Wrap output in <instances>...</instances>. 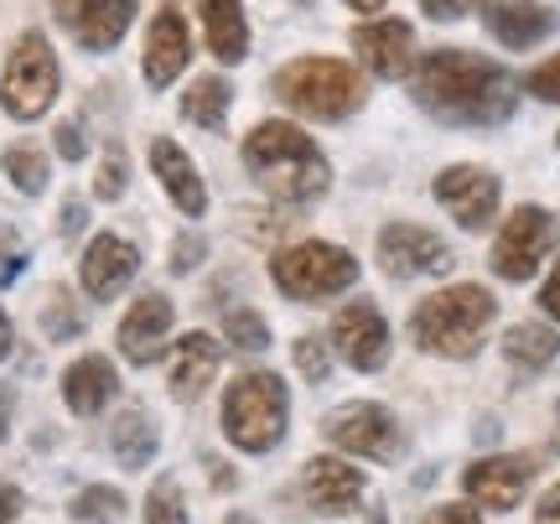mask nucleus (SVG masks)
Returning a JSON list of instances; mask_svg holds the SVG:
<instances>
[{"label":"nucleus","mask_w":560,"mask_h":524,"mask_svg":"<svg viewBox=\"0 0 560 524\" xmlns=\"http://www.w3.org/2000/svg\"><path fill=\"white\" fill-rule=\"evenodd\" d=\"M166 333H172V302L151 291V296H140L130 312H125L120 323V348L130 363H156L161 348H166Z\"/></svg>","instance_id":"obj_20"},{"label":"nucleus","mask_w":560,"mask_h":524,"mask_svg":"<svg viewBox=\"0 0 560 524\" xmlns=\"http://www.w3.org/2000/svg\"><path fill=\"white\" fill-rule=\"evenodd\" d=\"M482 21H488V32H493L503 47H514V53L545 42L560 26L556 11H545V5H535V0H493V5L482 11Z\"/></svg>","instance_id":"obj_21"},{"label":"nucleus","mask_w":560,"mask_h":524,"mask_svg":"<svg viewBox=\"0 0 560 524\" xmlns=\"http://www.w3.org/2000/svg\"><path fill=\"white\" fill-rule=\"evenodd\" d=\"M425 524H482V520H478V509L472 504H441V509L425 514Z\"/></svg>","instance_id":"obj_39"},{"label":"nucleus","mask_w":560,"mask_h":524,"mask_svg":"<svg viewBox=\"0 0 560 524\" xmlns=\"http://www.w3.org/2000/svg\"><path fill=\"white\" fill-rule=\"evenodd\" d=\"M556 421H560V410H556ZM556 452H560V431H556Z\"/></svg>","instance_id":"obj_49"},{"label":"nucleus","mask_w":560,"mask_h":524,"mask_svg":"<svg viewBox=\"0 0 560 524\" xmlns=\"http://www.w3.org/2000/svg\"><path fill=\"white\" fill-rule=\"evenodd\" d=\"M296 369H301V380H312V384L327 380V374H332L327 343H322V338H301V343H296Z\"/></svg>","instance_id":"obj_34"},{"label":"nucleus","mask_w":560,"mask_h":524,"mask_svg":"<svg viewBox=\"0 0 560 524\" xmlns=\"http://www.w3.org/2000/svg\"><path fill=\"white\" fill-rule=\"evenodd\" d=\"M58 58H52V42L42 32H21L11 58H5V83H0V104L11 120H42L52 100H58Z\"/></svg>","instance_id":"obj_6"},{"label":"nucleus","mask_w":560,"mask_h":524,"mask_svg":"<svg viewBox=\"0 0 560 524\" xmlns=\"http://www.w3.org/2000/svg\"><path fill=\"white\" fill-rule=\"evenodd\" d=\"M332 348L353 363L359 374H380L389 363V323L380 317L374 302H348L332 323Z\"/></svg>","instance_id":"obj_13"},{"label":"nucleus","mask_w":560,"mask_h":524,"mask_svg":"<svg viewBox=\"0 0 560 524\" xmlns=\"http://www.w3.org/2000/svg\"><path fill=\"white\" fill-rule=\"evenodd\" d=\"M276 100L285 109H296L306 120H348L369 89H363V73L342 58H296L276 73Z\"/></svg>","instance_id":"obj_4"},{"label":"nucleus","mask_w":560,"mask_h":524,"mask_svg":"<svg viewBox=\"0 0 560 524\" xmlns=\"http://www.w3.org/2000/svg\"><path fill=\"white\" fill-rule=\"evenodd\" d=\"M348 11H359V16H374V11H384V0H342Z\"/></svg>","instance_id":"obj_45"},{"label":"nucleus","mask_w":560,"mask_h":524,"mask_svg":"<svg viewBox=\"0 0 560 524\" xmlns=\"http://www.w3.org/2000/svg\"><path fill=\"white\" fill-rule=\"evenodd\" d=\"M145 524H187L177 478H156V488L145 493Z\"/></svg>","instance_id":"obj_31"},{"label":"nucleus","mask_w":560,"mask_h":524,"mask_svg":"<svg viewBox=\"0 0 560 524\" xmlns=\"http://www.w3.org/2000/svg\"><path fill=\"white\" fill-rule=\"evenodd\" d=\"M5 410H11V384H0V436H5Z\"/></svg>","instance_id":"obj_47"},{"label":"nucleus","mask_w":560,"mask_h":524,"mask_svg":"<svg viewBox=\"0 0 560 524\" xmlns=\"http://www.w3.org/2000/svg\"><path fill=\"white\" fill-rule=\"evenodd\" d=\"M229 83L219 79V73H208V79H192V89H187V100H182V120L202 125V130H223V120H229Z\"/></svg>","instance_id":"obj_27"},{"label":"nucleus","mask_w":560,"mask_h":524,"mask_svg":"<svg viewBox=\"0 0 560 524\" xmlns=\"http://www.w3.org/2000/svg\"><path fill=\"white\" fill-rule=\"evenodd\" d=\"M540 306H545V317H550V323H560V265L550 270V281L540 286Z\"/></svg>","instance_id":"obj_40"},{"label":"nucleus","mask_w":560,"mask_h":524,"mask_svg":"<svg viewBox=\"0 0 560 524\" xmlns=\"http://www.w3.org/2000/svg\"><path fill=\"white\" fill-rule=\"evenodd\" d=\"M524 89H529L540 104H560V58H545L540 68L524 79Z\"/></svg>","instance_id":"obj_35"},{"label":"nucleus","mask_w":560,"mask_h":524,"mask_svg":"<svg viewBox=\"0 0 560 524\" xmlns=\"http://www.w3.org/2000/svg\"><path fill=\"white\" fill-rule=\"evenodd\" d=\"M219 363H223V348L208 333H187L177 343V353H172V395L177 400H198L202 389L213 384Z\"/></svg>","instance_id":"obj_23"},{"label":"nucleus","mask_w":560,"mask_h":524,"mask_svg":"<svg viewBox=\"0 0 560 524\" xmlns=\"http://www.w3.org/2000/svg\"><path fill=\"white\" fill-rule=\"evenodd\" d=\"M499 177L482 172V166H446L436 177V202L462 223V229H488L499 213Z\"/></svg>","instance_id":"obj_12"},{"label":"nucleus","mask_w":560,"mask_h":524,"mask_svg":"<svg viewBox=\"0 0 560 524\" xmlns=\"http://www.w3.org/2000/svg\"><path fill=\"white\" fill-rule=\"evenodd\" d=\"M151 172L161 177L166 198L177 202L187 219H202V213H208V187H202L198 166H192V156H187L177 141H166V136L151 141Z\"/></svg>","instance_id":"obj_19"},{"label":"nucleus","mask_w":560,"mask_h":524,"mask_svg":"<svg viewBox=\"0 0 560 524\" xmlns=\"http://www.w3.org/2000/svg\"><path fill=\"white\" fill-rule=\"evenodd\" d=\"M192 58V37H187V21L177 16V5H161L151 32H145V83L151 89H166L177 83V73Z\"/></svg>","instance_id":"obj_17"},{"label":"nucleus","mask_w":560,"mask_h":524,"mask_svg":"<svg viewBox=\"0 0 560 524\" xmlns=\"http://www.w3.org/2000/svg\"><path fill=\"white\" fill-rule=\"evenodd\" d=\"M327 442L342 446V452H359V457H374V463H395L405 452V436L395 416L384 405H342L327 416Z\"/></svg>","instance_id":"obj_9"},{"label":"nucleus","mask_w":560,"mask_h":524,"mask_svg":"<svg viewBox=\"0 0 560 524\" xmlns=\"http://www.w3.org/2000/svg\"><path fill=\"white\" fill-rule=\"evenodd\" d=\"M140 270V249L130 240H120V234H94V244L83 249V291L94 296V302H115L125 286L136 281Z\"/></svg>","instance_id":"obj_16"},{"label":"nucleus","mask_w":560,"mask_h":524,"mask_svg":"<svg viewBox=\"0 0 560 524\" xmlns=\"http://www.w3.org/2000/svg\"><path fill=\"white\" fill-rule=\"evenodd\" d=\"M11 348H16V333H11V317L0 312V359H11Z\"/></svg>","instance_id":"obj_44"},{"label":"nucleus","mask_w":560,"mask_h":524,"mask_svg":"<svg viewBox=\"0 0 560 524\" xmlns=\"http://www.w3.org/2000/svg\"><path fill=\"white\" fill-rule=\"evenodd\" d=\"M380 265L395 276V281H410V276H436L452 265V249L441 244V234L420 229V223H389L380 234Z\"/></svg>","instance_id":"obj_14"},{"label":"nucleus","mask_w":560,"mask_h":524,"mask_svg":"<svg viewBox=\"0 0 560 524\" xmlns=\"http://www.w3.org/2000/svg\"><path fill=\"white\" fill-rule=\"evenodd\" d=\"M52 141H58V156H62V162H83V156H89V141H83V130L73 120H62Z\"/></svg>","instance_id":"obj_37"},{"label":"nucleus","mask_w":560,"mask_h":524,"mask_svg":"<svg viewBox=\"0 0 560 524\" xmlns=\"http://www.w3.org/2000/svg\"><path fill=\"white\" fill-rule=\"evenodd\" d=\"M120 514H125V493H120V488L94 484V488H83L79 499H73V520H83V524H115Z\"/></svg>","instance_id":"obj_30"},{"label":"nucleus","mask_w":560,"mask_h":524,"mask_svg":"<svg viewBox=\"0 0 560 524\" xmlns=\"http://www.w3.org/2000/svg\"><path fill=\"white\" fill-rule=\"evenodd\" d=\"M229 524H249V520H244V514H234V520H229Z\"/></svg>","instance_id":"obj_48"},{"label":"nucleus","mask_w":560,"mask_h":524,"mask_svg":"<svg viewBox=\"0 0 560 524\" xmlns=\"http://www.w3.org/2000/svg\"><path fill=\"white\" fill-rule=\"evenodd\" d=\"M301 5H306V0H301Z\"/></svg>","instance_id":"obj_51"},{"label":"nucleus","mask_w":560,"mask_h":524,"mask_svg":"<svg viewBox=\"0 0 560 524\" xmlns=\"http://www.w3.org/2000/svg\"><path fill=\"white\" fill-rule=\"evenodd\" d=\"M94 198H104V202L125 198V151L120 145H109V151H104L100 177H94Z\"/></svg>","instance_id":"obj_33"},{"label":"nucleus","mask_w":560,"mask_h":524,"mask_svg":"<svg viewBox=\"0 0 560 524\" xmlns=\"http://www.w3.org/2000/svg\"><path fill=\"white\" fill-rule=\"evenodd\" d=\"M83 229V202L73 198V202H62V234H79Z\"/></svg>","instance_id":"obj_43"},{"label":"nucleus","mask_w":560,"mask_h":524,"mask_svg":"<svg viewBox=\"0 0 560 524\" xmlns=\"http://www.w3.org/2000/svg\"><path fill=\"white\" fill-rule=\"evenodd\" d=\"M556 348H560V338L540 323H520L503 333V359L514 363V369H529V374L545 369V363H556Z\"/></svg>","instance_id":"obj_25"},{"label":"nucleus","mask_w":560,"mask_h":524,"mask_svg":"<svg viewBox=\"0 0 560 524\" xmlns=\"http://www.w3.org/2000/svg\"><path fill=\"white\" fill-rule=\"evenodd\" d=\"M109 446H115L120 467H145L156 457V426H151V416L145 410H125L115 421V431H109Z\"/></svg>","instance_id":"obj_26"},{"label":"nucleus","mask_w":560,"mask_h":524,"mask_svg":"<svg viewBox=\"0 0 560 524\" xmlns=\"http://www.w3.org/2000/svg\"><path fill=\"white\" fill-rule=\"evenodd\" d=\"M556 244H560L556 213L540 208V202H520L509 213V223L499 229V240H493V270L503 281H529Z\"/></svg>","instance_id":"obj_8"},{"label":"nucleus","mask_w":560,"mask_h":524,"mask_svg":"<svg viewBox=\"0 0 560 524\" xmlns=\"http://www.w3.org/2000/svg\"><path fill=\"white\" fill-rule=\"evenodd\" d=\"M202 37L213 47L219 62H244L249 58V21H244L240 0H198Z\"/></svg>","instance_id":"obj_24"},{"label":"nucleus","mask_w":560,"mask_h":524,"mask_svg":"<svg viewBox=\"0 0 560 524\" xmlns=\"http://www.w3.org/2000/svg\"><path fill=\"white\" fill-rule=\"evenodd\" d=\"M16 514H21V488L0 484V524H11Z\"/></svg>","instance_id":"obj_42"},{"label":"nucleus","mask_w":560,"mask_h":524,"mask_svg":"<svg viewBox=\"0 0 560 524\" xmlns=\"http://www.w3.org/2000/svg\"><path fill=\"white\" fill-rule=\"evenodd\" d=\"M52 16L83 53H109L136 21V0H52Z\"/></svg>","instance_id":"obj_10"},{"label":"nucleus","mask_w":560,"mask_h":524,"mask_svg":"<svg viewBox=\"0 0 560 524\" xmlns=\"http://www.w3.org/2000/svg\"><path fill=\"white\" fill-rule=\"evenodd\" d=\"M270 276H276V286L291 302H322V296H338V291L359 281V260L348 249H338V244L306 240L291 244L285 255H276Z\"/></svg>","instance_id":"obj_7"},{"label":"nucleus","mask_w":560,"mask_h":524,"mask_svg":"<svg viewBox=\"0 0 560 524\" xmlns=\"http://www.w3.org/2000/svg\"><path fill=\"white\" fill-rule=\"evenodd\" d=\"M5 260H16V255H11V229L0 223V265H5Z\"/></svg>","instance_id":"obj_46"},{"label":"nucleus","mask_w":560,"mask_h":524,"mask_svg":"<svg viewBox=\"0 0 560 524\" xmlns=\"http://www.w3.org/2000/svg\"><path fill=\"white\" fill-rule=\"evenodd\" d=\"M535 484V457L529 452H503V457H482L462 473V488L467 499L493 514H509V509L524 499V488Z\"/></svg>","instance_id":"obj_11"},{"label":"nucleus","mask_w":560,"mask_h":524,"mask_svg":"<svg viewBox=\"0 0 560 524\" xmlns=\"http://www.w3.org/2000/svg\"><path fill=\"white\" fill-rule=\"evenodd\" d=\"M285 416H291L285 384H280V374H265V369L234 380L223 395V431L244 452H270L285 436Z\"/></svg>","instance_id":"obj_5"},{"label":"nucleus","mask_w":560,"mask_h":524,"mask_svg":"<svg viewBox=\"0 0 560 524\" xmlns=\"http://www.w3.org/2000/svg\"><path fill=\"white\" fill-rule=\"evenodd\" d=\"M115 389H120V374H115V363L100 359V353L68 363V374H62V400H68L73 416H100L104 405L115 400Z\"/></svg>","instance_id":"obj_22"},{"label":"nucleus","mask_w":560,"mask_h":524,"mask_svg":"<svg viewBox=\"0 0 560 524\" xmlns=\"http://www.w3.org/2000/svg\"><path fill=\"white\" fill-rule=\"evenodd\" d=\"M42 327H47V338H79L83 333V317L79 312H73V302H68V296H62V291H52V296H47V312H42Z\"/></svg>","instance_id":"obj_32"},{"label":"nucleus","mask_w":560,"mask_h":524,"mask_svg":"<svg viewBox=\"0 0 560 524\" xmlns=\"http://www.w3.org/2000/svg\"><path fill=\"white\" fill-rule=\"evenodd\" d=\"M353 53L374 79H405L416 68V32L400 16L363 21V26H353Z\"/></svg>","instance_id":"obj_15"},{"label":"nucleus","mask_w":560,"mask_h":524,"mask_svg":"<svg viewBox=\"0 0 560 524\" xmlns=\"http://www.w3.org/2000/svg\"><path fill=\"white\" fill-rule=\"evenodd\" d=\"M359 499H363V473L353 463H342V457H312L306 463V504L317 514L338 520Z\"/></svg>","instance_id":"obj_18"},{"label":"nucleus","mask_w":560,"mask_h":524,"mask_svg":"<svg viewBox=\"0 0 560 524\" xmlns=\"http://www.w3.org/2000/svg\"><path fill=\"white\" fill-rule=\"evenodd\" d=\"M223 338H229V348H240V353H265L270 348V327H265V317L255 306H234L223 317Z\"/></svg>","instance_id":"obj_28"},{"label":"nucleus","mask_w":560,"mask_h":524,"mask_svg":"<svg viewBox=\"0 0 560 524\" xmlns=\"http://www.w3.org/2000/svg\"><path fill=\"white\" fill-rule=\"evenodd\" d=\"M5 177L16 182L26 198H37L42 187H47V156H42L32 141H21V145H11L5 151Z\"/></svg>","instance_id":"obj_29"},{"label":"nucleus","mask_w":560,"mask_h":524,"mask_svg":"<svg viewBox=\"0 0 560 524\" xmlns=\"http://www.w3.org/2000/svg\"><path fill=\"white\" fill-rule=\"evenodd\" d=\"M202 255H208V244H202L198 234H182V240L172 244V270H177V276H187V270H198Z\"/></svg>","instance_id":"obj_36"},{"label":"nucleus","mask_w":560,"mask_h":524,"mask_svg":"<svg viewBox=\"0 0 560 524\" xmlns=\"http://www.w3.org/2000/svg\"><path fill=\"white\" fill-rule=\"evenodd\" d=\"M244 166H249V177L280 202H312V198H322L327 182H332V166H327V156L317 151V141L291 120L255 125L249 141H244Z\"/></svg>","instance_id":"obj_2"},{"label":"nucleus","mask_w":560,"mask_h":524,"mask_svg":"<svg viewBox=\"0 0 560 524\" xmlns=\"http://www.w3.org/2000/svg\"><path fill=\"white\" fill-rule=\"evenodd\" d=\"M535 524H560V484L540 499V509H535Z\"/></svg>","instance_id":"obj_41"},{"label":"nucleus","mask_w":560,"mask_h":524,"mask_svg":"<svg viewBox=\"0 0 560 524\" xmlns=\"http://www.w3.org/2000/svg\"><path fill=\"white\" fill-rule=\"evenodd\" d=\"M416 104L446 125H503L520 104V79L493 58L436 47L416 62Z\"/></svg>","instance_id":"obj_1"},{"label":"nucleus","mask_w":560,"mask_h":524,"mask_svg":"<svg viewBox=\"0 0 560 524\" xmlns=\"http://www.w3.org/2000/svg\"><path fill=\"white\" fill-rule=\"evenodd\" d=\"M556 145H560V136H556Z\"/></svg>","instance_id":"obj_50"},{"label":"nucleus","mask_w":560,"mask_h":524,"mask_svg":"<svg viewBox=\"0 0 560 524\" xmlns=\"http://www.w3.org/2000/svg\"><path fill=\"white\" fill-rule=\"evenodd\" d=\"M499 317V302L493 291L482 286H446L436 296H425L410 317V338H416L425 353H441V359H472L482 348V333Z\"/></svg>","instance_id":"obj_3"},{"label":"nucleus","mask_w":560,"mask_h":524,"mask_svg":"<svg viewBox=\"0 0 560 524\" xmlns=\"http://www.w3.org/2000/svg\"><path fill=\"white\" fill-rule=\"evenodd\" d=\"M482 0H420V11L425 16H436V21H462L467 11H478Z\"/></svg>","instance_id":"obj_38"}]
</instances>
